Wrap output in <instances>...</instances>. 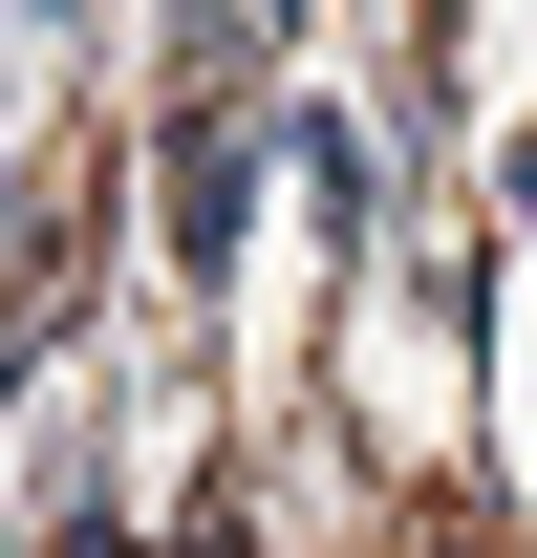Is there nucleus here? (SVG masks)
I'll list each match as a JSON object with an SVG mask.
<instances>
[{"mask_svg": "<svg viewBox=\"0 0 537 558\" xmlns=\"http://www.w3.org/2000/svg\"><path fill=\"white\" fill-rule=\"evenodd\" d=\"M237 194H259V150H237V130H172V258H194V279H237Z\"/></svg>", "mask_w": 537, "mask_h": 558, "instance_id": "nucleus-1", "label": "nucleus"}]
</instances>
